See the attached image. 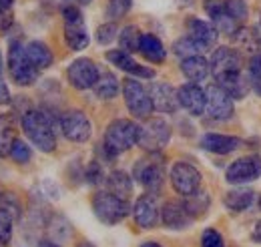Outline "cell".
Masks as SVG:
<instances>
[{
  "label": "cell",
  "mask_w": 261,
  "mask_h": 247,
  "mask_svg": "<svg viewBox=\"0 0 261 247\" xmlns=\"http://www.w3.org/2000/svg\"><path fill=\"white\" fill-rule=\"evenodd\" d=\"M141 139V127L130 121V119H115L107 127L105 137H102V153L107 159H115L121 153L133 149L139 145Z\"/></svg>",
  "instance_id": "cell-1"
},
{
  "label": "cell",
  "mask_w": 261,
  "mask_h": 247,
  "mask_svg": "<svg viewBox=\"0 0 261 247\" xmlns=\"http://www.w3.org/2000/svg\"><path fill=\"white\" fill-rule=\"evenodd\" d=\"M22 131L24 135L31 139L34 147L42 153H53L57 149V135H55V127L50 123L48 113L38 111V109H29L22 113Z\"/></svg>",
  "instance_id": "cell-2"
},
{
  "label": "cell",
  "mask_w": 261,
  "mask_h": 247,
  "mask_svg": "<svg viewBox=\"0 0 261 247\" xmlns=\"http://www.w3.org/2000/svg\"><path fill=\"white\" fill-rule=\"evenodd\" d=\"M93 211L100 223L117 225L129 215L133 209L129 205V199H121L111 191H98L93 195Z\"/></svg>",
  "instance_id": "cell-3"
},
{
  "label": "cell",
  "mask_w": 261,
  "mask_h": 247,
  "mask_svg": "<svg viewBox=\"0 0 261 247\" xmlns=\"http://www.w3.org/2000/svg\"><path fill=\"white\" fill-rule=\"evenodd\" d=\"M133 179L145 187L147 193H159L165 183V165L159 153H149L133 167Z\"/></svg>",
  "instance_id": "cell-4"
},
{
  "label": "cell",
  "mask_w": 261,
  "mask_h": 247,
  "mask_svg": "<svg viewBox=\"0 0 261 247\" xmlns=\"http://www.w3.org/2000/svg\"><path fill=\"white\" fill-rule=\"evenodd\" d=\"M8 72L12 83L18 87H31L36 83L38 72L27 55V46H22L20 40H12L8 46Z\"/></svg>",
  "instance_id": "cell-5"
},
{
  "label": "cell",
  "mask_w": 261,
  "mask_h": 247,
  "mask_svg": "<svg viewBox=\"0 0 261 247\" xmlns=\"http://www.w3.org/2000/svg\"><path fill=\"white\" fill-rule=\"evenodd\" d=\"M123 96H125V105L129 109V113L139 119V121H147L155 107L151 101L149 91L143 87V83H139V79H125L123 81Z\"/></svg>",
  "instance_id": "cell-6"
},
{
  "label": "cell",
  "mask_w": 261,
  "mask_h": 247,
  "mask_svg": "<svg viewBox=\"0 0 261 247\" xmlns=\"http://www.w3.org/2000/svg\"><path fill=\"white\" fill-rule=\"evenodd\" d=\"M63 18H65V42L70 51H85L91 42L89 31L83 18V12L79 6L68 4L63 8Z\"/></svg>",
  "instance_id": "cell-7"
},
{
  "label": "cell",
  "mask_w": 261,
  "mask_h": 247,
  "mask_svg": "<svg viewBox=\"0 0 261 247\" xmlns=\"http://www.w3.org/2000/svg\"><path fill=\"white\" fill-rule=\"evenodd\" d=\"M209 66H211V75H213L215 83H221L227 77L239 75L243 68V61L235 48L219 46L213 51V55L209 59Z\"/></svg>",
  "instance_id": "cell-8"
},
{
  "label": "cell",
  "mask_w": 261,
  "mask_h": 247,
  "mask_svg": "<svg viewBox=\"0 0 261 247\" xmlns=\"http://www.w3.org/2000/svg\"><path fill=\"white\" fill-rule=\"evenodd\" d=\"M171 185L173 189L181 195V197H189L201 189V173L195 165L187 163V161H177L171 167Z\"/></svg>",
  "instance_id": "cell-9"
},
{
  "label": "cell",
  "mask_w": 261,
  "mask_h": 247,
  "mask_svg": "<svg viewBox=\"0 0 261 247\" xmlns=\"http://www.w3.org/2000/svg\"><path fill=\"white\" fill-rule=\"evenodd\" d=\"M98 66L95 64V61L87 59V57H81V59H74V61L68 64L66 68V79L70 83L72 89L76 91H87V89H95L98 81Z\"/></svg>",
  "instance_id": "cell-10"
},
{
  "label": "cell",
  "mask_w": 261,
  "mask_h": 247,
  "mask_svg": "<svg viewBox=\"0 0 261 247\" xmlns=\"http://www.w3.org/2000/svg\"><path fill=\"white\" fill-rule=\"evenodd\" d=\"M171 139V127L163 119H153L149 117L145 125L141 127V139L139 145L147 151V153H159Z\"/></svg>",
  "instance_id": "cell-11"
},
{
  "label": "cell",
  "mask_w": 261,
  "mask_h": 247,
  "mask_svg": "<svg viewBox=\"0 0 261 247\" xmlns=\"http://www.w3.org/2000/svg\"><path fill=\"white\" fill-rule=\"evenodd\" d=\"M261 177V157L247 155L241 159H235L225 171V179L231 185H245Z\"/></svg>",
  "instance_id": "cell-12"
},
{
  "label": "cell",
  "mask_w": 261,
  "mask_h": 247,
  "mask_svg": "<svg viewBox=\"0 0 261 247\" xmlns=\"http://www.w3.org/2000/svg\"><path fill=\"white\" fill-rule=\"evenodd\" d=\"M61 131L72 143H87L93 135V123L83 111L72 109L61 117Z\"/></svg>",
  "instance_id": "cell-13"
},
{
  "label": "cell",
  "mask_w": 261,
  "mask_h": 247,
  "mask_svg": "<svg viewBox=\"0 0 261 247\" xmlns=\"http://www.w3.org/2000/svg\"><path fill=\"white\" fill-rule=\"evenodd\" d=\"M205 94H207L205 113L213 121H229L233 117V96L223 87H219L217 83L215 85H209L205 89Z\"/></svg>",
  "instance_id": "cell-14"
},
{
  "label": "cell",
  "mask_w": 261,
  "mask_h": 247,
  "mask_svg": "<svg viewBox=\"0 0 261 247\" xmlns=\"http://www.w3.org/2000/svg\"><path fill=\"white\" fill-rule=\"evenodd\" d=\"M133 219L141 229H155L157 223L161 221V207L157 203L155 193H145L141 195L135 205H133Z\"/></svg>",
  "instance_id": "cell-15"
},
{
  "label": "cell",
  "mask_w": 261,
  "mask_h": 247,
  "mask_svg": "<svg viewBox=\"0 0 261 247\" xmlns=\"http://www.w3.org/2000/svg\"><path fill=\"white\" fill-rule=\"evenodd\" d=\"M195 219L187 211L183 201H167L161 207V223L171 231H183L189 229Z\"/></svg>",
  "instance_id": "cell-16"
},
{
  "label": "cell",
  "mask_w": 261,
  "mask_h": 247,
  "mask_svg": "<svg viewBox=\"0 0 261 247\" xmlns=\"http://www.w3.org/2000/svg\"><path fill=\"white\" fill-rule=\"evenodd\" d=\"M177 96H179V105L193 117H201L205 113L207 107V94L205 91L195 85V83H187L183 87L177 89Z\"/></svg>",
  "instance_id": "cell-17"
},
{
  "label": "cell",
  "mask_w": 261,
  "mask_h": 247,
  "mask_svg": "<svg viewBox=\"0 0 261 247\" xmlns=\"http://www.w3.org/2000/svg\"><path fill=\"white\" fill-rule=\"evenodd\" d=\"M107 61L111 64H115L117 68H121L123 72L133 75L137 79H153L155 77V70L149 68V66H143L130 57V53L123 51V48H117V51H107Z\"/></svg>",
  "instance_id": "cell-18"
},
{
  "label": "cell",
  "mask_w": 261,
  "mask_h": 247,
  "mask_svg": "<svg viewBox=\"0 0 261 247\" xmlns=\"http://www.w3.org/2000/svg\"><path fill=\"white\" fill-rule=\"evenodd\" d=\"M149 94H151L155 111H159V113H175L181 107L177 89H173L169 83H153L149 89Z\"/></svg>",
  "instance_id": "cell-19"
},
{
  "label": "cell",
  "mask_w": 261,
  "mask_h": 247,
  "mask_svg": "<svg viewBox=\"0 0 261 247\" xmlns=\"http://www.w3.org/2000/svg\"><path fill=\"white\" fill-rule=\"evenodd\" d=\"M205 10L211 18V24L221 32V34H233L237 31V22L231 18V14L225 8V0H207Z\"/></svg>",
  "instance_id": "cell-20"
},
{
  "label": "cell",
  "mask_w": 261,
  "mask_h": 247,
  "mask_svg": "<svg viewBox=\"0 0 261 247\" xmlns=\"http://www.w3.org/2000/svg\"><path fill=\"white\" fill-rule=\"evenodd\" d=\"M243 141L231 135H219V133H207L201 137V149L215 155H229L241 149Z\"/></svg>",
  "instance_id": "cell-21"
},
{
  "label": "cell",
  "mask_w": 261,
  "mask_h": 247,
  "mask_svg": "<svg viewBox=\"0 0 261 247\" xmlns=\"http://www.w3.org/2000/svg\"><path fill=\"white\" fill-rule=\"evenodd\" d=\"M187 36H191L195 42H199L203 48H209L217 42L219 38V31L211 24V22H205L201 18H195L191 16L187 20Z\"/></svg>",
  "instance_id": "cell-22"
},
{
  "label": "cell",
  "mask_w": 261,
  "mask_h": 247,
  "mask_svg": "<svg viewBox=\"0 0 261 247\" xmlns=\"http://www.w3.org/2000/svg\"><path fill=\"white\" fill-rule=\"evenodd\" d=\"M181 72L191 81V83H201L209 77L211 72V66H209V61L201 55H195V57H187L181 61Z\"/></svg>",
  "instance_id": "cell-23"
},
{
  "label": "cell",
  "mask_w": 261,
  "mask_h": 247,
  "mask_svg": "<svg viewBox=\"0 0 261 247\" xmlns=\"http://www.w3.org/2000/svg\"><path fill=\"white\" fill-rule=\"evenodd\" d=\"M139 53L147 59L149 62H155V64H161L167 57V51H165L163 42L151 34V32H145L141 36V44H139Z\"/></svg>",
  "instance_id": "cell-24"
},
{
  "label": "cell",
  "mask_w": 261,
  "mask_h": 247,
  "mask_svg": "<svg viewBox=\"0 0 261 247\" xmlns=\"http://www.w3.org/2000/svg\"><path fill=\"white\" fill-rule=\"evenodd\" d=\"M255 201V193L251 189L245 187H235L225 195V207L233 213H241L245 209H249Z\"/></svg>",
  "instance_id": "cell-25"
},
{
  "label": "cell",
  "mask_w": 261,
  "mask_h": 247,
  "mask_svg": "<svg viewBox=\"0 0 261 247\" xmlns=\"http://www.w3.org/2000/svg\"><path fill=\"white\" fill-rule=\"evenodd\" d=\"M16 123H14V113L0 115V157L10 155V149L16 141Z\"/></svg>",
  "instance_id": "cell-26"
},
{
  "label": "cell",
  "mask_w": 261,
  "mask_h": 247,
  "mask_svg": "<svg viewBox=\"0 0 261 247\" xmlns=\"http://www.w3.org/2000/svg\"><path fill=\"white\" fill-rule=\"evenodd\" d=\"M27 55H29V59L36 70H44L53 64V53H50L48 44L42 40H31L27 44Z\"/></svg>",
  "instance_id": "cell-27"
},
{
  "label": "cell",
  "mask_w": 261,
  "mask_h": 247,
  "mask_svg": "<svg viewBox=\"0 0 261 247\" xmlns=\"http://www.w3.org/2000/svg\"><path fill=\"white\" fill-rule=\"evenodd\" d=\"M233 42L241 48V51H247V53H253V55H261V34H257L255 29H237L233 32Z\"/></svg>",
  "instance_id": "cell-28"
},
{
  "label": "cell",
  "mask_w": 261,
  "mask_h": 247,
  "mask_svg": "<svg viewBox=\"0 0 261 247\" xmlns=\"http://www.w3.org/2000/svg\"><path fill=\"white\" fill-rule=\"evenodd\" d=\"M105 183H107V191L115 193L121 199H129V195L133 193V181L125 171H113Z\"/></svg>",
  "instance_id": "cell-29"
},
{
  "label": "cell",
  "mask_w": 261,
  "mask_h": 247,
  "mask_svg": "<svg viewBox=\"0 0 261 247\" xmlns=\"http://www.w3.org/2000/svg\"><path fill=\"white\" fill-rule=\"evenodd\" d=\"M119 89H121L119 79H117L111 70H102V72L98 75V81H97V85H95V93H97L98 98L111 101V98H115V96L119 94Z\"/></svg>",
  "instance_id": "cell-30"
},
{
  "label": "cell",
  "mask_w": 261,
  "mask_h": 247,
  "mask_svg": "<svg viewBox=\"0 0 261 247\" xmlns=\"http://www.w3.org/2000/svg\"><path fill=\"white\" fill-rule=\"evenodd\" d=\"M141 36H143V32L139 31L135 24H129V27H125L123 31L119 32V44L127 53H139Z\"/></svg>",
  "instance_id": "cell-31"
},
{
  "label": "cell",
  "mask_w": 261,
  "mask_h": 247,
  "mask_svg": "<svg viewBox=\"0 0 261 247\" xmlns=\"http://www.w3.org/2000/svg\"><path fill=\"white\" fill-rule=\"evenodd\" d=\"M185 207H187V211L191 213L193 219H199V217H203L207 213V209H209V197H207V193H201V191H197L193 195H189V197H185Z\"/></svg>",
  "instance_id": "cell-32"
},
{
  "label": "cell",
  "mask_w": 261,
  "mask_h": 247,
  "mask_svg": "<svg viewBox=\"0 0 261 247\" xmlns=\"http://www.w3.org/2000/svg\"><path fill=\"white\" fill-rule=\"evenodd\" d=\"M201 51H205L199 42H195L191 36H183V38H179L175 44H173V53L183 61V59H187V57H195V55H201Z\"/></svg>",
  "instance_id": "cell-33"
},
{
  "label": "cell",
  "mask_w": 261,
  "mask_h": 247,
  "mask_svg": "<svg viewBox=\"0 0 261 247\" xmlns=\"http://www.w3.org/2000/svg\"><path fill=\"white\" fill-rule=\"evenodd\" d=\"M133 6V0H107V18H111V22L123 18Z\"/></svg>",
  "instance_id": "cell-34"
},
{
  "label": "cell",
  "mask_w": 261,
  "mask_h": 247,
  "mask_svg": "<svg viewBox=\"0 0 261 247\" xmlns=\"http://www.w3.org/2000/svg\"><path fill=\"white\" fill-rule=\"evenodd\" d=\"M14 221H16V217L12 215V213L0 209V243H2V245H8L10 239H12Z\"/></svg>",
  "instance_id": "cell-35"
},
{
  "label": "cell",
  "mask_w": 261,
  "mask_h": 247,
  "mask_svg": "<svg viewBox=\"0 0 261 247\" xmlns=\"http://www.w3.org/2000/svg\"><path fill=\"white\" fill-rule=\"evenodd\" d=\"M8 157H10L14 163H18V165H27V163L33 159V151H31V147H29L22 139H16Z\"/></svg>",
  "instance_id": "cell-36"
},
{
  "label": "cell",
  "mask_w": 261,
  "mask_h": 247,
  "mask_svg": "<svg viewBox=\"0 0 261 247\" xmlns=\"http://www.w3.org/2000/svg\"><path fill=\"white\" fill-rule=\"evenodd\" d=\"M85 181H87L89 185H100V183L107 181L105 169H102V165H100L98 161H91V163L87 165V169H85Z\"/></svg>",
  "instance_id": "cell-37"
},
{
  "label": "cell",
  "mask_w": 261,
  "mask_h": 247,
  "mask_svg": "<svg viewBox=\"0 0 261 247\" xmlns=\"http://www.w3.org/2000/svg\"><path fill=\"white\" fill-rule=\"evenodd\" d=\"M249 70V85L261 94V55H253L247 64Z\"/></svg>",
  "instance_id": "cell-38"
},
{
  "label": "cell",
  "mask_w": 261,
  "mask_h": 247,
  "mask_svg": "<svg viewBox=\"0 0 261 247\" xmlns=\"http://www.w3.org/2000/svg\"><path fill=\"white\" fill-rule=\"evenodd\" d=\"M225 8L235 22H243L247 18V2L245 0H225Z\"/></svg>",
  "instance_id": "cell-39"
},
{
  "label": "cell",
  "mask_w": 261,
  "mask_h": 247,
  "mask_svg": "<svg viewBox=\"0 0 261 247\" xmlns=\"http://www.w3.org/2000/svg\"><path fill=\"white\" fill-rule=\"evenodd\" d=\"M117 34H119V29L115 22H105L97 29V42L100 46H107L117 38Z\"/></svg>",
  "instance_id": "cell-40"
},
{
  "label": "cell",
  "mask_w": 261,
  "mask_h": 247,
  "mask_svg": "<svg viewBox=\"0 0 261 247\" xmlns=\"http://www.w3.org/2000/svg\"><path fill=\"white\" fill-rule=\"evenodd\" d=\"M0 209H4V211H8V213H12V215L20 217V203H18V199H16V195H12V193H2L0 195Z\"/></svg>",
  "instance_id": "cell-41"
},
{
  "label": "cell",
  "mask_w": 261,
  "mask_h": 247,
  "mask_svg": "<svg viewBox=\"0 0 261 247\" xmlns=\"http://www.w3.org/2000/svg\"><path fill=\"white\" fill-rule=\"evenodd\" d=\"M201 247H225L223 235L215 229H205L201 235Z\"/></svg>",
  "instance_id": "cell-42"
},
{
  "label": "cell",
  "mask_w": 261,
  "mask_h": 247,
  "mask_svg": "<svg viewBox=\"0 0 261 247\" xmlns=\"http://www.w3.org/2000/svg\"><path fill=\"white\" fill-rule=\"evenodd\" d=\"M12 24H14L12 10H0V32H8Z\"/></svg>",
  "instance_id": "cell-43"
},
{
  "label": "cell",
  "mask_w": 261,
  "mask_h": 247,
  "mask_svg": "<svg viewBox=\"0 0 261 247\" xmlns=\"http://www.w3.org/2000/svg\"><path fill=\"white\" fill-rule=\"evenodd\" d=\"M6 103H10V91L4 79H0V105H6Z\"/></svg>",
  "instance_id": "cell-44"
},
{
  "label": "cell",
  "mask_w": 261,
  "mask_h": 247,
  "mask_svg": "<svg viewBox=\"0 0 261 247\" xmlns=\"http://www.w3.org/2000/svg\"><path fill=\"white\" fill-rule=\"evenodd\" d=\"M14 0H0V10H12Z\"/></svg>",
  "instance_id": "cell-45"
},
{
  "label": "cell",
  "mask_w": 261,
  "mask_h": 247,
  "mask_svg": "<svg viewBox=\"0 0 261 247\" xmlns=\"http://www.w3.org/2000/svg\"><path fill=\"white\" fill-rule=\"evenodd\" d=\"M38 247H59V245H57V241H50V239H42V241L38 243Z\"/></svg>",
  "instance_id": "cell-46"
},
{
  "label": "cell",
  "mask_w": 261,
  "mask_h": 247,
  "mask_svg": "<svg viewBox=\"0 0 261 247\" xmlns=\"http://www.w3.org/2000/svg\"><path fill=\"white\" fill-rule=\"evenodd\" d=\"M253 239L261 243V221L257 223V227H255V231H253Z\"/></svg>",
  "instance_id": "cell-47"
},
{
  "label": "cell",
  "mask_w": 261,
  "mask_h": 247,
  "mask_svg": "<svg viewBox=\"0 0 261 247\" xmlns=\"http://www.w3.org/2000/svg\"><path fill=\"white\" fill-rule=\"evenodd\" d=\"M65 2H70V4H91L93 0H65Z\"/></svg>",
  "instance_id": "cell-48"
},
{
  "label": "cell",
  "mask_w": 261,
  "mask_h": 247,
  "mask_svg": "<svg viewBox=\"0 0 261 247\" xmlns=\"http://www.w3.org/2000/svg\"><path fill=\"white\" fill-rule=\"evenodd\" d=\"M141 247H161V245H159V243H155V241H145Z\"/></svg>",
  "instance_id": "cell-49"
},
{
  "label": "cell",
  "mask_w": 261,
  "mask_h": 247,
  "mask_svg": "<svg viewBox=\"0 0 261 247\" xmlns=\"http://www.w3.org/2000/svg\"><path fill=\"white\" fill-rule=\"evenodd\" d=\"M76 247H95V245H93L91 241H81V243H79Z\"/></svg>",
  "instance_id": "cell-50"
},
{
  "label": "cell",
  "mask_w": 261,
  "mask_h": 247,
  "mask_svg": "<svg viewBox=\"0 0 261 247\" xmlns=\"http://www.w3.org/2000/svg\"><path fill=\"white\" fill-rule=\"evenodd\" d=\"M2 68H4V61H2V53H0V72H2Z\"/></svg>",
  "instance_id": "cell-51"
},
{
  "label": "cell",
  "mask_w": 261,
  "mask_h": 247,
  "mask_svg": "<svg viewBox=\"0 0 261 247\" xmlns=\"http://www.w3.org/2000/svg\"><path fill=\"white\" fill-rule=\"evenodd\" d=\"M0 247H8V245H2V243H0Z\"/></svg>",
  "instance_id": "cell-52"
},
{
  "label": "cell",
  "mask_w": 261,
  "mask_h": 247,
  "mask_svg": "<svg viewBox=\"0 0 261 247\" xmlns=\"http://www.w3.org/2000/svg\"><path fill=\"white\" fill-rule=\"evenodd\" d=\"M185 2H193V0H185Z\"/></svg>",
  "instance_id": "cell-53"
},
{
  "label": "cell",
  "mask_w": 261,
  "mask_h": 247,
  "mask_svg": "<svg viewBox=\"0 0 261 247\" xmlns=\"http://www.w3.org/2000/svg\"><path fill=\"white\" fill-rule=\"evenodd\" d=\"M259 207H261V201H259Z\"/></svg>",
  "instance_id": "cell-54"
}]
</instances>
